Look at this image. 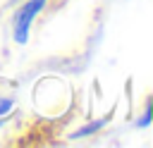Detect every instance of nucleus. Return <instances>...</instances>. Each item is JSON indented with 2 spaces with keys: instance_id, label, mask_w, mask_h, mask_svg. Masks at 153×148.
Listing matches in <instances>:
<instances>
[{
  "instance_id": "obj_1",
  "label": "nucleus",
  "mask_w": 153,
  "mask_h": 148,
  "mask_svg": "<svg viewBox=\"0 0 153 148\" xmlns=\"http://www.w3.org/2000/svg\"><path fill=\"white\" fill-rule=\"evenodd\" d=\"M43 5H45V0H29L24 7H19V12L14 14V41L17 43H26L29 26H31L33 17L41 12Z\"/></svg>"
},
{
  "instance_id": "obj_2",
  "label": "nucleus",
  "mask_w": 153,
  "mask_h": 148,
  "mask_svg": "<svg viewBox=\"0 0 153 148\" xmlns=\"http://www.w3.org/2000/svg\"><path fill=\"white\" fill-rule=\"evenodd\" d=\"M100 127H103V122H91L88 127H84V129H79V131H76L74 136H76V138H81V136H86V134H93V131H98Z\"/></svg>"
},
{
  "instance_id": "obj_3",
  "label": "nucleus",
  "mask_w": 153,
  "mask_h": 148,
  "mask_svg": "<svg viewBox=\"0 0 153 148\" xmlns=\"http://www.w3.org/2000/svg\"><path fill=\"white\" fill-rule=\"evenodd\" d=\"M0 124H2V119H0Z\"/></svg>"
}]
</instances>
